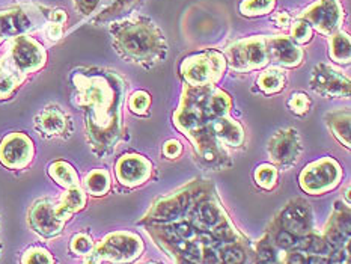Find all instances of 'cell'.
Masks as SVG:
<instances>
[{
	"instance_id": "obj_1",
	"label": "cell",
	"mask_w": 351,
	"mask_h": 264,
	"mask_svg": "<svg viewBox=\"0 0 351 264\" xmlns=\"http://www.w3.org/2000/svg\"><path fill=\"white\" fill-rule=\"evenodd\" d=\"M75 104L85 112L86 133L97 156L115 149L122 134L121 108L125 85L115 71L86 68L71 75Z\"/></svg>"
},
{
	"instance_id": "obj_2",
	"label": "cell",
	"mask_w": 351,
	"mask_h": 264,
	"mask_svg": "<svg viewBox=\"0 0 351 264\" xmlns=\"http://www.w3.org/2000/svg\"><path fill=\"white\" fill-rule=\"evenodd\" d=\"M110 35L118 55L128 62L152 67L165 60L167 55L163 32L147 17L124 19L112 23Z\"/></svg>"
},
{
	"instance_id": "obj_3",
	"label": "cell",
	"mask_w": 351,
	"mask_h": 264,
	"mask_svg": "<svg viewBox=\"0 0 351 264\" xmlns=\"http://www.w3.org/2000/svg\"><path fill=\"white\" fill-rule=\"evenodd\" d=\"M143 252V241L134 232L117 231L106 236L100 243L94 246L93 252L86 255L83 264H100L110 261L115 264L132 263Z\"/></svg>"
},
{
	"instance_id": "obj_4",
	"label": "cell",
	"mask_w": 351,
	"mask_h": 264,
	"mask_svg": "<svg viewBox=\"0 0 351 264\" xmlns=\"http://www.w3.org/2000/svg\"><path fill=\"white\" fill-rule=\"evenodd\" d=\"M51 17L49 8L20 5L0 11V38H17L47 25Z\"/></svg>"
},
{
	"instance_id": "obj_5",
	"label": "cell",
	"mask_w": 351,
	"mask_h": 264,
	"mask_svg": "<svg viewBox=\"0 0 351 264\" xmlns=\"http://www.w3.org/2000/svg\"><path fill=\"white\" fill-rule=\"evenodd\" d=\"M205 195H207V191H205L204 184H189L187 187H182L181 191L166 196V198L158 200L154 207L148 211V215L145 216V221L162 224L177 222L180 219L186 217L189 210Z\"/></svg>"
},
{
	"instance_id": "obj_6",
	"label": "cell",
	"mask_w": 351,
	"mask_h": 264,
	"mask_svg": "<svg viewBox=\"0 0 351 264\" xmlns=\"http://www.w3.org/2000/svg\"><path fill=\"white\" fill-rule=\"evenodd\" d=\"M225 68V55L217 50H205L184 59L180 71L190 86H207L222 79Z\"/></svg>"
},
{
	"instance_id": "obj_7",
	"label": "cell",
	"mask_w": 351,
	"mask_h": 264,
	"mask_svg": "<svg viewBox=\"0 0 351 264\" xmlns=\"http://www.w3.org/2000/svg\"><path fill=\"white\" fill-rule=\"evenodd\" d=\"M269 41L267 36H252L237 41L226 50V62L237 73H250L269 64Z\"/></svg>"
},
{
	"instance_id": "obj_8",
	"label": "cell",
	"mask_w": 351,
	"mask_h": 264,
	"mask_svg": "<svg viewBox=\"0 0 351 264\" xmlns=\"http://www.w3.org/2000/svg\"><path fill=\"white\" fill-rule=\"evenodd\" d=\"M342 169L337 160L330 157L319 158L311 163L300 173V186L306 193L323 195L338 186Z\"/></svg>"
},
{
	"instance_id": "obj_9",
	"label": "cell",
	"mask_w": 351,
	"mask_h": 264,
	"mask_svg": "<svg viewBox=\"0 0 351 264\" xmlns=\"http://www.w3.org/2000/svg\"><path fill=\"white\" fill-rule=\"evenodd\" d=\"M8 56L25 75L41 70L47 60V53L43 45L27 35L12 38Z\"/></svg>"
},
{
	"instance_id": "obj_10",
	"label": "cell",
	"mask_w": 351,
	"mask_h": 264,
	"mask_svg": "<svg viewBox=\"0 0 351 264\" xmlns=\"http://www.w3.org/2000/svg\"><path fill=\"white\" fill-rule=\"evenodd\" d=\"M300 19L323 35H332L344 21V8L338 0H318L302 12Z\"/></svg>"
},
{
	"instance_id": "obj_11",
	"label": "cell",
	"mask_w": 351,
	"mask_h": 264,
	"mask_svg": "<svg viewBox=\"0 0 351 264\" xmlns=\"http://www.w3.org/2000/svg\"><path fill=\"white\" fill-rule=\"evenodd\" d=\"M312 224H314V217H312L309 204L300 198L289 201L273 222V225L288 231L297 239L312 232Z\"/></svg>"
},
{
	"instance_id": "obj_12",
	"label": "cell",
	"mask_w": 351,
	"mask_h": 264,
	"mask_svg": "<svg viewBox=\"0 0 351 264\" xmlns=\"http://www.w3.org/2000/svg\"><path fill=\"white\" fill-rule=\"evenodd\" d=\"M311 88L326 98H348L350 80L330 65L318 64L311 74Z\"/></svg>"
},
{
	"instance_id": "obj_13",
	"label": "cell",
	"mask_w": 351,
	"mask_h": 264,
	"mask_svg": "<svg viewBox=\"0 0 351 264\" xmlns=\"http://www.w3.org/2000/svg\"><path fill=\"white\" fill-rule=\"evenodd\" d=\"M27 222L30 228L45 239L59 236L65 225V222L56 213V204L50 198H43L36 201L30 207Z\"/></svg>"
},
{
	"instance_id": "obj_14",
	"label": "cell",
	"mask_w": 351,
	"mask_h": 264,
	"mask_svg": "<svg viewBox=\"0 0 351 264\" xmlns=\"http://www.w3.org/2000/svg\"><path fill=\"white\" fill-rule=\"evenodd\" d=\"M269 154L271 160L284 169L291 168L302 154L300 136L294 128L279 130L269 141Z\"/></svg>"
},
{
	"instance_id": "obj_15",
	"label": "cell",
	"mask_w": 351,
	"mask_h": 264,
	"mask_svg": "<svg viewBox=\"0 0 351 264\" xmlns=\"http://www.w3.org/2000/svg\"><path fill=\"white\" fill-rule=\"evenodd\" d=\"M34 143L29 136L11 133L0 143V162L10 169H23L32 162Z\"/></svg>"
},
{
	"instance_id": "obj_16",
	"label": "cell",
	"mask_w": 351,
	"mask_h": 264,
	"mask_svg": "<svg viewBox=\"0 0 351 264\" xmlns=\"http://www.w3.org/2000/svg\"><path fill=\"white\" fill-rule=\"evenodd\" d=\"M75 10L94 21H108L132 10L139 0H73Z\"/></svg>"
},
{
	"instance_id": "obj_17",
	"label": "cell",
	"mask_w": 351,
	"mask_h": 264,
	"mask_svg": "<svg viewBox=\"0 0 351 264\" xmlns=\"http://www.w3.org/2000/svg\"><path fill=\"white\" fill-rule=\"evenodd\" d=\"M35 128L44 138H68L73 132V124L62 109L49 106L36 115Z\"/></svg>"
},
{
	"instance_id": "obj_18",
	"label": "cell",
	"mask_w": 351,
	"mask_h": 264,
	"mask_svg": "<svg viewBox=\"0 0 351 264\" xmlns=\"http://www.w3.org/2000/svg\"><path fill=\"white\" fill-rule=\"evenodd\" d=\"M151 162L137 154L121 157L117 163V177L121 184L134 187L141 186L151 176Z\"/></svg>"
},
{
	"instance_id": "obj_19",
	"label": "cell",
	"mask_w": 351,
	"mask_h": 264,
	"mask_svg": "<svg viewBox=\"0 0 351 264\" xmlns=\"http://www.w3.org/2000/svg\"><path fill=\"white\" fill-rule=\"evenodd\" d=\"M269 41V53L273 62L284 67H297L303 59V50L287 36H271Z\"/></svg>"
},
{
	"instance_id": "obj_20",
	"label": "cell",
	"mask_w": 351,
	"mask_h": 264,
	"mask_svg": "<svg viewBox=\"0 0 351 264\" xmlns=\"http://www.w3.org/2000/svg\"><path fill=\"white\" fill-rule=\"evenodd\" d=\"M208 132H211L213 136H216L225 145L240 147L244 141V132L241 125L237 121L226 118L225 115L211 119L208 124Z\"/></svg>"
},
{
	"instance_id": "obj_21",
	"label": "cell",
	"mask_w": 351,
	"mask_h": 264,
	"mask_svg": "<svg viewBox=\"0 0 351 264\" xmlns=\"http://www.w3.org/2000/svg\"><path fill=\"white\" fill-rule=\"evenodd\" d=\"M26 75L14 65L11 58L6 55L0 59V98H8L17 89Z\"/></svg>"
},
{
	"instance_id": "obj_22",
	"label": "cell",
	"mask_w": 351,
	"mask_h": 264,
	"mask_svg": "<svg viewBox=\"0 0 351 264\" xmlns=\"http://www.w3.org/2000/svg\"><path fill=\"white\" fill-rule=\"evenodd\" d=\"M86 204V196L83 193L80 186H75L68 189L66 193L62 196L59 206H56V213L62 219V221H68L74 213H77Z\"/></svg>"
},
{
	"instance_id": "obj_23",
	"label": "cell",
	"mask_w": 351,
	"mask_h": 264,
	"mask_svg": "<svg viewBox=\"0 0 351 264\" xmlns=\"http://www.w3.org/2000/svg\"><path fill=\"white\" fill-rule=\"evenodd\" d=\"M327 125L342 145L350 148V110H337L327 113Z\"/></svg>"
},
{
	"instance_id": "obj_24",
	"label": "cell",
	"mask_w": 351,
	"mask_h": 264,
	"mask_svg": "<svg viewBox=\"0 0 351 264\" xmlns=\"http://www.w3.org/2000/svg\"><path fill=\"white\" fill-rule=\"evenodd\" d=\"M287 86V75L279 68H270L259 74L258 88L264 94H276Z\"/></svg>"
},
{
	"instance_id": "obj_25",
	"label": "cell",
	"mask_w": 351,
	"mask_h": 264,
	"mask_svg": "<svg viewBox=\"0 0 351 264\" xmlns=\"http://www.w3.org/2000/svg\"><path fill=\"white\" fill-rule=\"evenodd\" d=\"M49 173L50 177L62 187L71 189V187L79 186V176L70 163L62 162V160L51 163L49 168Z\"/></svg>"
},
{
	"instance_id": "obj_26",
	"label": "cell",
	"mask_w": 351,
	"mask_h": 264,
	"mask_svg": "<svg viewBox=\"0 0 351 264\" xmlns=\"http://www.w3.org/2000/svg\"><path fill=\"white\" fill-rule=\"evenodd\" d=\"M350 36L342 32V30H338V32H333L330 35V49H329V55L332 60L338 64H348L350 62Z\"/></svg>"
},
{
	"instance_id": "obj_27",
	"label": "cell",
	"mask_w": 351,
	"mask_h": 264,
	"mask_svg": "<svg viewBox=\"0 0 351 264\" xmlns=\"http://www.w3.org/2000/svg\"><path fill=\"white\" fill-rule=\"evenodd\" d=\"M86 191L94 196H103L109 192L110 189V176L108 171L95 169L88 173L85 180Z\"/></svg>"
},
{
	"instance_id": "obj_28",
	"label": "cell",
	"mask_w": 351,
	"mask_h": 264,
	"mask_svg": "<svg viewBox=\"0 0 351 264\" xmlns=\"http://www.w3.org/2000/svg\"><path fill=\"white\" fill-rule=\"evenodd\" d=\"M256 259L258 263H280L279 256V249L273 243L269 234L258 241L256 246Z\"/></svg>"
},
{
	"instance_id": "obj_29",
	"label": "cell",
	"mask_w": 351,
	"mask_h": 264,
	"mask_svg": "<svg viewBox=\"0 0 351 264\" xmlns=\"http://www.w3.org/2000/svg\"><path fill=\"white\" fill-rule=\"evenodd\" d=\"M276 0H244L240 5V11L246 17H256L273 11Z\"/></svg>"
},
{
	"instance_id": "obj_30",
	"label": "cell",
	"mask_w": 351,
	"mask_h": 264,
	"mask_svg": "<svg viewBox=\"0 0 351 264\" xmlns=\"http://www.w3.org/2000/svg\"><path fill=\"white\" fill-rule=\"evenodd\" d=\"M278 180V169L271 165H261L258 166L255 171V181L259 187L265 189V191H271V189L276 186Z\"/></svg>"
},
{
	"instance_id": "obj_31",
	"label": "cell",
	"mask_w": 351,
	"mask_h": 264,
	"mask_svg": "<svg viewBox=\"0 0 351 264\" xmlns=\"http://www.w3.org/2000/svg\"><path fill=\"white\" fill-rule=\"evenodd\" d=\"M21 264H55V260L47 249L34 246L23 254Z\"/></svg>"
},
{
	"instance_id": "obj_32",
	"label": "cell",
	"mask_w": 351,
	"mask_h": 264,
	"mask_svg": "<svg viewBox=\"0 0 351 264\" xmlns=\"http://www.w3.org/2000/svg\"><path fill=\"white\" fill-rule=\"evenodd\" d=\"M70 249L75 255H89L94 249V241L90 239L89 234L86 232H79L71 239Z\"/></svg>"
},
{
	"instance_id": "obj_33",
	"label": "cell",
	"mask_w": 351,
	"mask_h": 264,
	"mask_svg": "<svg viewBox=\"0 0 351 264\" xmlns=\"http://www.w3.org/2000/svg\"><path fill=\"white\" fill-rule=\"evenodd\" d=\"M291 35H293V41L299 44H306L312 38V27L308 21L299 19L294 21Z\"/></svg>"
},
{
	"instance_id": "obj_34",
	"label": "cell",
	"mask_w": 351,
	"mask_h": 264,
	"mask_svg": "<svg viewBox=\"0 0 351 264\" xmlns=\"http://www.w3.org/2000/svg\"><path fill=\"white\" fill-rule=\"evenodd\" d=\"M149 104H151V97L149 94L145 93V91H137V93H134L132 97H130V101H128L130 109H132L134 113H139V115L147 113Z\"/></svg>"
},
{
	"instance_id": "obj_35",
	"label": "cell",
	"mask_w": 351,
	"mask_h": 264,
	"mask_svg": "<svg viewBox=\"0 0 351 264\" xmlns=\"http://www.w3.org/2000/svg\"><path fill=\"white\" fill-rule=\"evenodd\" d=\"M288 108L294 113H297V115H304V113H308L311 109V100L308 98V95L297 93L291 95V98L288 100Z\"/></svg>"
},
{
	"instance_id": "obj_36",
	"label": "cell",
	"mask_w": 351,
	"mask_h": 264,
	"mask_svg": "<svg viewBox=\"0 0 351 264\" xmlns=\"http://www.w3.org/2000/svg\"><path fill=\"white\" fill-rule=\"evenodd\" d=\"M280 264H309V255L297 251V249H289L280 260Z\"/></svg>"
},
{
	"instance_id": "obj_37",
	"label": "cell",
	"mask_w": 351,
	"mask_h": 264,
	"mask_svg": "<svg viewBox=\"0 0 351 264\" xmlns=\"http://www.w3.org/2000/svg\"><path fill=\"white\" fill-rule=\"evenodd\" d=\"M62 35H64L62 25H59V23H55V21H49L47 25H45V36H47L49 40L58 41L62 38Z\"/></svg>"
},
{
	"instance_id": "obj_38",
	"label": "cell",
	"mask_w": 351,
	"mask_h": 264,
	"mask_svg": "<svg viewBox=\"0 0 351 264\" xmlns=\"http://www.w3.org/2000/svg\"><path fill=\"white\" fill-rule=\"evenodd\" d=\"M181 149H182L181 143L178 141H169V142H166L163 153L169 158H175L181 154Z\"/></svg>"
},
{
	"instance_id": "obj_39",
	"label": "cell",
	"mask_w": 351,
	"mask_h": 264,
	"mask_svg": "<svg viewBox=\"0 0 351 264\" xmlns=\"http://www.w3.org/2000/svg\"><path fill=\"white\" fill-rule=\"evenodd\" d=\"M273 21L278 27H287L291 23V17H289L288 12H278L273 15Z\"/></svg>"
},
{
	"instance_id": "obj_40",
	"label": "cell",
	"mask_w": 351,
	"mask_h": 264,
	"mask_svg": "<svg viewBox=\"0 0 351 264\" xmlns=\"http://www.w3.org/2000/svg\"><path fill=\"white\" fill-rule=\"evenodd\" d=\"M50 21H55V23H59V25H64V23L66 21V14L64 11H51V17H50Z\"/></svg>"
},
{
	"instance_id": "obj_41",
	"label": "cell",
	"mask_w": 351,
	"mask_h": 264,
	"mask_svg": "<svg viewBox=\"0 0 351 264\" xmlns=\"http://www.w3.org/2000/svg\"><path fill=\"white\" fill-rule=\"evenodd\" d=\"M346 200H347V204L350 206V187H347V192H346Z\"/></svg>"
},
{
	"instance_id": "obj_42",
	"label": "cell",
	"mask_w": 351,
	"mask_h": 264,
	"mask_svg": "<svg viewBox=\"0 0 351 264\" xmlns=\"http://www.w3.org/2000/svg\"><path fill=\"white\" fill-rule=\"evenodd\" d=\"M178 264H195V263H190V261H186V260H180Z\"/></svg>"
},
{
	"instance_id": "obj_43",
	"label": "cell",
	"mask_w": 351,
	"mask_h": 264,
	"mask_svg": "<svg viewBox=\"0 0 351 264\" xmlns=\"http://www.w3.org/2000/svg\"><path fill=\"white\" fill-rule=\"evenodd\" d=\"M256 264H280V263H256Z\"/></svg>"
},
{
	"instance_id": "obj_44",
	"label": "cell",
	"mask_w": 351,
	"mask_h": 264,
	"mask_svg": "<svg viewBox=\"0 0 351 264\" xmlns=\"http://www.w3.org/2000/svg\"><path fill=\"white\" fill-rule=\"evenodd\" d=\"M2 249H3V243H2V240H0V252H2Z\"/></svg>"
},
{
	"instance_id": "obj_45",
	"label": "cell",
	"mask_w": 351,
	"mask_h": 264,
	"mask_svg": "<svg viewBox=\"0 0 351 264\" xmlns=\"http://www.w3.org/2000/svg\"><path fill=\"white\" fill-rule=\"evenodd\" d=\"M2 41H3V40H2V38H0V44H2Z\"/></svg>"
},
{
	"instance_id": "obj_46",
	"label": "cell",
	"mask_w": 351,
	"mask_h": 264,
	"mask_svg": "<svg viewBox=\"0 0 351 264\" xmlns=\"http://www.w3.org/2000/svg\"><path fill=\"white\" fill-rule=\"evenodd\" d=\"M147 264H157V263H147Z\"/></svg>"
}]
</instances>
